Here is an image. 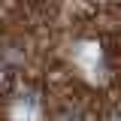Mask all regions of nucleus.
Listing matches in <instances>:
<instances>
[{"label":"nucleus","instance_id":"1","mask_svg":"<svg viewBox=\"0 0 121 121\" xmlns=\"http://www.w3.org/2000/svg\"><path fill=\"white\" fill-rule=\"evenodd\" d=\"M58 121H79L76 115H70V112H64V115H58Z\"/></svg>","mask_w":121,"mask_h":121}]
</instances>
